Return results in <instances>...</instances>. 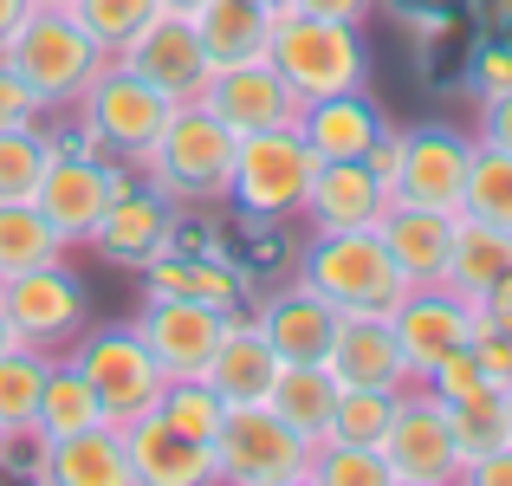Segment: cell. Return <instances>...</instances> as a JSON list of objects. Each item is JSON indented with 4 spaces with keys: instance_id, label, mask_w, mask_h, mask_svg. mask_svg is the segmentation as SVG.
Masks as SVG:
<instances>
[{
    "instance_id": "681fc988",
    "label": "cell",
    "mask_w": 512,
    "mask_h": 486,
    "mask_svg": "<svg viewBox=\"0 0 512 486\" xmlns=\"http://www.w3.org/2000/svg\"><path fill=\"white\" fill-rule=\"evenodd\" d=\"M163 7H169V13H195L201 0H163Z\"/></svg>"
},
{
    "instance_id": "7bdbcfd3",
    "label": "cell",
    "mask_w": 512,
    "mask_h": 486,
    "mask_svg": "<svg viewBox=\"0 0 512 486\" xmlns=\"http://www.w3.org/2000/svg\"><path fill=\"white\" fill-rule=\"evenodd\" d=\"M480 143H493V150H512V91L500 98H480V124H474Z\"/></svg>"
},
{
    "instance_id": "7dc6e473",
    "label": "cell",
    "mask_w": 512,
    "mask_h": 486,
    "mask_svg": "<svg viewBox=\"0 0 512 486\" xmlns=\"http://www.w3.org/2000/svg\"><path fill=\"white\" fill-rule=\"evenodd\" d=\"M26 7H33V0H0V46H7V33L26 20Z\"/></svg>"
},
{
    "instance_id": "f5cc1de1",
    "label": "cell",
    "mask_w": 512,
    "mask_h": 486,
    "mask_svg": "<svg viewBox=\"0 0 512 486\" xmlns=\"http://www.w3.org/2000/svg\"><path fill=\"white\" fill-rule=\"evenodd\" d=\"M266 7H279V0H266Z\"/></svg>"
},
{
    "instance_id": "44dd1931",
    "label": "cell",
    "mask_w": 512,
    "mask_h": 486,
    "mask_svg": "<svg viewBox=\"0 0 512 486\" xmlns=\"http://www.w3.org/2000/svg\"><path fill=\"white\" fill-rule=\"evenodd\" d=\"M124 454H130V486H208L214 480V448L188 441L156 409L124 422Z\"/></svg>"
},
{
    "instance_id": "cb8c5ba5",
    "label": "cell",
    "mask_w": 512,
    "mask_h": 486,
    "mask_svg": "<svg viewBox=\"0 0 512 486\" xmlns=\"http://www.w3.org/2000/svg\"><path fill=\"white\" fill-rule=\"evenodd\" d=\"M383 130H389V111L363 85L357 91H331V98H305V111H299V137L318 150V162L363 156Z\"/></svg>"
},
{
    "instance_id": "f6af8a7d",
    "label": "cell",
    "mask_w": 512,
    "mask_h": 486,
    "mask_svg": "<svg viewBox=\"0 0 512 486\" xmlns=\"http://www.w3.org/2000/svg\"><path fill=\"white\" fill-rule=\"evenodd\" d=\"M286 7H299V13H325V20H363L376 0H286Z\"/></svg>"
},
{
    "instance_id": "60d3db41",
    "label": "cell",
    "mask_w": 512,
    "mask_h": 486,
    "mask_svg": "<svg viewBox=\"0 0 512 486\" xmlns=\"http://www.w3.org/2000/svg\"><path fill=\"white\" fill-rule=\"evenodd\" d=\"M467 91H474V104L480 98H500V91H512V46L506 39H480L474 52H467Z\"/></svg>"
},
{
    "instance_id": "7a4b0ae2",
    "label": "cell",
    "mask_w": 512,
    "mask_h": 486,
    "mask_svg": "<svg viewBox=\"0 0 512 486\" xmlns=\"http://www.w3.org/2000/svg\"><path fill=\"white\" fill-rule=\"evenodd\" d=\"M234 150L240 137L195 98V104H175V117L163 124V137L150 143V156L137 169L175 208H214V201H227V182H234Z\"/></svg>"
},
{
    "instance_id": "8fae6325",
    "label": "cell",
    "mask_w": 512,
    "mask_h": 486,
    "mask_svg": "<svg viewBox=\"0 0 512 486\" xmlns=\"http://www.w3.org/2000/svg\"><path fill=\"white\" fill-rule=\"evenodd\" d=\"M467 162H474V137H467L461 124H415V130H402V162H396V175H389V201L461 214Z\"/></svg>"
},
{
    "instance_id": "5bb4252c",
    "label": "cell",
    "mask_w": 512,
    "mask_h": 486,
    "mask_svg": "<svg viewBox=\"0 0 512 486\" xmlns=\"http://www.w3.org/2000/svg\"><path fill=\"white\" fill-rule=\"evenodd\" d=\"M117 65H130V72H137L143 85H156L169 104H195L201 85H208V72H214V59L201 52L195 20H188V13H169V7L117 52Z\"/></svg>"
},
{
    "instance_id": "b9f144b4",
    "label": "cell",
    "mask_w": 512,
    "mask_h": 486,
    "mask_svg": "<svg viewBox=\"0 0 512 486\" xmlns=\"http://www.w3.org/2000/svg\"><path fill=\"white\" fill-rule=\"evenodd\" d=\"M39 117H46V111H39V98H33V91H26V78L13 72L7 59H0V130L39 124Z\"/></svg>"
},
{
    "instance_id": "f907efd6",
    "label": "cell",
    "mask_w": 512,
    "mask_h": 486,
    "mask_svg": "<svg viewBox=\"0 0 512 486\" xmlns=\"http://www.w3.org/2000/svg\"><path fill=\"white\" fill-rule=\"evenodd\" d=\"M33 7H72V0H33Z\"/></svg>"
},
{
    "instance_id": "4dcf8cb0",
    "label": "cell",
    "mask_w": 512,
    "mask_h": 486,
    "mask_svg": "<svg viewBox=\"0 0 512 486\" xmlns=\"http://www.w3.org/2000/svg\"><path fill=\"white\" fill-rule=\"evenodd\" d=\"M441 409H448V428H454V448H461V467L474 461V454H487V448H500V441H512V415H506V389H500V383L474 389V396H454V402H441Z\"/></svg>"
},
{
    "instance_id": "d590c367",
    "label": "cell",
    "mask_w": 512,
    "mask_h": 486,
    "mask_svg": "<svg viewBox=\"0 0 512 486\" xmlns=\"http://www.w3.org/2000/svg\"><path fill=\"white\" fill-rule=\"evenodd\" d=\"M156 415L175 422L188 441H208V448H214V428H221V415H227V396L208 383V376H169Z\"/></svg>"
},
{
    "instance_id": "ab89813d",
    "label": "cell",
    "mask_w": 512,
    "mask_h": 486,
    "mask_svg": "<svg viewBox=\"0 0 512 486\" xmlns=\"http://www.w3.org/2000/svg\"><path fill=\"white\" fill-rule=\"evenodd\" d=\"M0 474L26 486H52V435L39 422H20L0 435Z\"/></svg>"
},
{
    "instance_id": "11a10c76",
    "label": "cell",
    "mask_w": 512,
    "mask_h": 486,
    "mask_svg": "<svg viewBox=\"0 0 512 486\" xmlns=\"http://www.w3.org/2000/svg\"><path fill=\"white\" fill-rule=\"evenodd\" d=\"M0 435H7V428H0Z\"/></svg>"
},
{
    "instance_id": "603a6c76",
    "label": "cell",
    "mask_w": 512,
    "mask_h": 486,
    "mask_svg": "<svg viewBox=\"0 0 512 486\" xmlns=\"http://www.w3.org/2000/svg\"><path fill=\"white\" fill-rule=\"evenodd\" d=\"M325 370L338 376V389H402V383H415L389 318H338Z\"/></svg>"
},
{
    "instance_id": "4fadbf2b",
    "label": "cell",
    "mask_w": 512,
    "mask_h": 486,
    "mask_svg": "<svg viewBox=\"0 0 512 486\" xmlns=\"http://www.w3.org/2000/svg\"><path fill=\"white\" fill-rule=\"evenodd\" d=\"M389 331H396V344H402V363H409V376L422 383V376L435 370L441 357H454V350L474 337V305H467L454 286L428 279V286H409V292L396 299V312H389Z\"/></svg>"
},
{
    "instance_id": "8992f818",
    "label": "cell",
    "mask_w": 512,
    "mask_h": 486,
    "mask_svg": "<svg viewBox=\"0 0 512 486\" xmlns=\"http://www.w3.org/2000/svg\"><path fill=\"white\" fill-rule=\"evenodd\" d=\"M65 363H72L78 376L91 383V396H98L104 422H137V415H150L156 402H163V363L150 357V344L137 337V324H104V331H78L72 350H65Z\"/></svg>"
},
{
    "instance_id": "db71d44e",
    "label": "cell",
    "mask_w": 512,
    "mask_h": 486,
    "mask_svg": "<svg viewBox=\"0 0 512 486\" xmlns=\"http://www.w3.org/2000/svg\"><path fill=\"white\" fill-rule=\"evenodd\" d=\"M506 305H512V292H506Z\"/></svg>"
},
{
    "instance_id": "8d00e7d4",
    "label": "cell",
    "mask_w": 512,
    "mask_h": 486,
    "mask_svg": "<svg viewBox=\"0 0 512 486\" xmlns=\"http://www.w3.org/2000/svg\"><path fill=\"white\" fill-rule=\"evenodd\" d=\"M65 13H72L91 39H98V52H111V59H117V52H124L143 26L163 13V0H72Z\"/></svg>"
},
{
    "instance_id": "ee69618b",
    "label": "cell",
    "mask_w": 512,
    "mask_h": 486,
    "mask_svg": "<svg viewBox=\"0 0 512 486\" xmlns=\"http://www.w3.org/2000/svg\"><path fill=\"white\" fill-rule=\"evenodd\" d=\"M461 480H467V486H512V441H500V448H487V454H474V461L461 467Z\"/></svg>"
},
{
    "instance_id": "1f68e13d",
    "label": "cell",
    "mask_w": 512,
    "mask_h": 486,
    "mask_svg": "<svg viewBox=\"0 0 512 486\" xmlns=\"http://www.w3.org/2000/svg\"><path fill=\"white\" fill-rule=\"evenodd\" d=\"M52 363L59 357L39 350V344H7L0 350V428H20V422L39 415V389H46Z\"/></svg>"
},
{
    "instance_id": "f35d334b",
    "label": "cell",
    "mask_w": 512,
    "mask_h": 486,
    "mask_svg": "<svg viewBox=\"0 0 512 486\" xmlns=\"http://www.w3.org/2000/svg\"><path fill=\"white\" fill-rule=\"evenodd\" d=\"M396 415V389H338V409H331V435L338 441H363L376 448Z\"/></svg>"
},
{
    "instance_id": "d6986e66",
    "label": "cell",
    "mask_w": 512,
    "mask_h": 486,
    "mask_svg": "<svg viewBox=\"0 0 512 486\" xmlns=\"http://www.w3.org/2000/svg\"><path fill=\"white\" fill-rule=\"evenodd\" d=\"M137 337L150 344V357L163 363V376H201L208 357L227 337V312L214 305H188V299H143Z\"/></svg>"
},
{
    "instance_id": "3957f363",
    "label": "cell",
    "mask_w": 512,
    "mask_h": 486,
    "mask_svg": "<svg viewBox=\"0 0 512 486\" xmlns=\"http://www.w3.org/2000/svg\"><path fill=\"white\" fill-rule=\"evenodd\" d=\"M0 59L26 78V91L39 98V111H72L78 91L111 65V52H98V39H91L65 7H26V20L7 33Z\"/></svg>"
},
{
    "instance_id": "816d5d0a",
    "label": "cell",
    "mask_w": 512,
    "mask_h": 486,
    "mask_svg": "<svg viewBox=\"0 0 512 486\" xmlns=\"http://www.w3.org/2000/svg\"><path fill=\"white\" fill-rule=\"evenodd\" d=\"M506 415H512V383H506Z\"/></svg>"
},
{
    "instance_id": "e0dca14e",
    "label": "cell",
    "mask_w": 512,
    "mask_h": 486,
    "mask_svg": "<svg viewBox=\"0 0 512 486\" xmlns=\"http://www.w3.org/2000/svg\"><path fill=\"white\" fill-rule=\"evenodd\" d=\"M253 279L227 260V247H169L143 266V299H188V305H214L234 312L253 299Z\"/></svg>"
},
{
    "instance_id": "2e32d148",
    "label": "cell",
    "mask_w": 512,
    "mask_h": 486,
    "mask_svg": "<svg viewBox=\"0 0 512 486\" xmlns=\"http://www.w3.org/2000/svg\"><path fill=\"white\" fill-rule=\"evenodd\" d=\"M111 195H117V156H52L33 201L65 234V247H91Z\"/></svg>"
},
{
    "instance_id": "ba28073f",
    "label": "cell",
    "mask_w": 512,
    "mask_h": 486,
    "mask_svg": "<svg viewBox=\"0 0 512 486\" xmlns=\"http://www.w3.org/2000/svg\"><path fill=\"white\" fill-rule=\"evenodd\" d=\"M72 117L104 143V156H130V162H143V156H150V143L163 137V124L175 117V104H169L156 85H143L130 65H117V59H111L85 91H78Z\"/></svg>"
},
{
    "instance_id": "836d02e7",
    "label": "cell",
    "mask_w": 512,
    "mask_h": 486,
    "mask_svg": "<svg viewBox=\"0 0 512 486\" xmlns=\"http://www.w3.org/2000/svg\"><path fill=\"white\" fill-rule=\"evenodd\" d=\"M461 214L493 221V227H512V150H493V143L474 137V162H467Z\"/></svg>"
},
{
    "instance_id": "4316f807",
    "label": "cell",
    "mask_w": 512,
    "mask_h": 486,
    "mask_svg": "<svg viewBox=\"0 0 512 486\" xmlns=\"http://www.w3.org/2000/svg\"><path fill=\"white\" fill-rule=\"evenodd\" d=\"M273 13L266 0H201L188 20H195L201 33V52H208L214 65H240V59H266V46H273Z\"/></svg>"
},
{
    "instance_id": "52a82bcc",
    "label": "cell",
    "mask_w": 512,
    "mask_h": 486,
    "mask_svg": "<svg viewBox=\"0 0 512 486\" xmlns=\"http://www.w3.org/2000/svg\"><path fill=\"white\" fill-rule=\"evenodd\" d=\"M312 441L279 422L273 402H227L214 428V480L234 486H305Z\"/></svg>"
},
{
    "instance_id": "ac0fdd59",
    "label": "cell",
    "mask_w": 512,
    "mask_h": 486,
    "mask_svg": "<svg viewBox=\"0 0 512 486\" xmlns=\"http://www.w3.org/2000/svg\"><path fill=\"white\" fill-rule=\"evenodd\" d=\"M253 324H260V337L273 344L279 363H325L331 337H338V312H331L299 273H292L286 286H260Z\"/></svg>"
},
{
    "instance_id": "f546056e",
    "label": "cell",
    "mask_w": 512,
    "mask_h": 486,
    "mask_svg": "<svg viewBox=\"0 0 512 486\" xmlns=\"http://www.w3.org/2000/svg\"><path fill=\"white\" fill-rule=\"evenodd\" d=\"M65 260V234L39 214V201H0V279Z\"/></svg>"
},
{
    "instance_id": "9a60e30c",
    "label": "cell",
    "mask_w": 512,
    "mask_h": 486,
    "mask_svg": "<svg viewBox=\"0 0 512 486\" xmlns=\"http://www.w3.org/2000/svg\"><path fill=\"white\" fill-rule=\"evenodd\" d=\"M175 227H182V208H175L163 188L137 182V188H117V195H111V208H104V221H98V234H91V247H98L104 266L143 273L156 253L175 247Z\"/></svg>"
},
{
    "instance_id": "e575fe53",
    "label": "cell",
    "mask_w": 512,
    "mask_h": 486,
    "mask_svg": "<svg viewBox=\"0 0 512 486\" xmlns=\"http://www.w3.org/2000/svg\"><path fill=\"white\" fill-rule=\"evenodd\" d=\"M305 486H389L383 448H363V441H312V461H305Z\"/></svg>"
},
{
    "instance_id": "c3c4849f",
    "label": "cell",
    "mask_w": 512,
    "mask_h": 486,
    "mask_svg": "<svg viewBox=\"0 0 512 486\" xmlns=\"http://www.w3.org/2000/svg\"><path fill=\"white\" fill-rule=\"evenodd\" d=\"M7 344H20V337H13V324H7V312H0V350Z\"/></svg>"
},
{
    "instance_id": "74e56055",
    "label": "cell",
    "mask_w": 512,
    "mask_h": 486,
    "mask_svg": "<svg viewBox=\"0 0 512 486\" xmlns=\"http://www.w3.org/2000/svg\"><path fill=\"white\" fill-rule=\"evenodd\" d=\"M46 162H52V150H46V130L39 124L0 130V201H33Z\"/></svg>"
},
{
    "instance_id": "bcb514c9",
    "label": "cell",
    "mask_w": 512,
    "mask_h": 486,
    "mask_svg": "<svg viewBox=\"0 0 512 486\" xmlns=\"http://www.w3.org/2000/svg\"><path fill=\"white\" fill-rule=\"evenodd\" d=\"M487 33L512 46V0H487Z\"/></svg>"
},
{
    "instance_id": "ffe728a7",
    "label": "cell",
    "mask_w": 512,
    "mask_h": 486,
    "mask_svg": "<svg viewBox=\"0 0 512 486\" xmlns=\"http://www.w3.org/2000/svg\"><path fill=\"white\" fill-rule=\"evenodd\" d=\"M389 214V182L363 156L318 162L312 195H305V234H338V227H376Z\"/></svg>"
},
{
    "instance_id": "484cf974",
    "label": "cell",
    "mask_w": 512,
    "mask_h": 486,
    "mask_svg": "<svg viewBox=\"0 0 512 486\" xmlns=\"http://www.w3.org/2000/svg\"><path fill=\"white\" fill-rule=\"evenodd\" d=\"M389 260L402 266L409 286H428V279L448 273V247H454V214L441 208H409V201H389V214L376 221Z\"/></svg>"
},
{
    "instance_id": "7c38bea8",
    "label": "cell",
    "mask_w": 512,
    "mask_h": 486,
    "mask_svg": "<svg viewBox=\"0 0 512 486\" xmlns=\"http://www.w3.org/2000/svg\"><path fill=\"white\" fill-rule=\"evenodd\" d=\"M201 104L221 117L234 137L247 130H279V124H299L305 98L292 91V78L279 72L273 59H240V65H214L208 85H201Z\"/></svg>"
},
{
    "instance_id": "277c9868",
    "label": "cell",
    "mask_w": 512,
    "mask_h": 486,
    "mask_svg": "<svg viewBox=\"0 0 512 486\" xmlns=\"http://www.w3.org/2000/svg\"><path fill=\"white\" fill-rule=\"evenodd\" d=\"M266 59L292 78L299 98H331V91H357L370 78V52H363L357 20H325V13H299L279 0L273 13V46Z\"/></svg>"
},
{
    "instance_id": "83f0119b",
    "label": "cell",
    "mask_w": 512,
    "mask_h": 486,
    "mask_svg": "<svg viewBox=\"0 0 512 486\" xmlns=\"http://www.w3.org/2000/svg\"><path fill=\"white\" fill-rule=\"evenodd\" d=\"M52 486H130V454H124V428L98 422L78 435L52 441Z\"/></svg>"
},
{
    "instance_id": "6da1fadb",
    "label": "cell",
    "mask_w": 512,
    "mask_h": 486,
    "mask_svg": "<svg viewBox=\"0 0 512 486\" xmlns=\"http://www.w3.org/2000/svg\"><path fill=\"white\" fill-rule=\"evenodd\" d=\"M292 273L318 292L338 318H389L396 299L409 292L402 266L389 260L376 227H338V234H305Z\"/></svg>"
},
{
    "instance_id": "d4e9b609",
    "label": "cell",
    "mask_w": 512,
    "mask_h": 486,
    "mask_svg": "<svg viewBox=\"0 0 512 486\" xmlns=\"http://www.w3.org/2000/svg\"><path fill=\"white\" fill-rule=\"evenodd\" d=\"M253 299H260V292H253ZM253 299L227 312V337L208 357V370H201L227 402H266V389H273V376H279L273 344H266L260 324H253Z\"/></svg>"
},
{
    "instance_id": "9c48e42d",
    "label": "cell",
    "mask_w": 512,
    "mask_h": 486,
    "mask_svg": "<svg viewBox=\"0 0 512 486\" xmlns=\"http://www.w3.org/2000/svg\"><path fill=\"white\" fill-rule=\"evenodd\" d=\"M383 467L389 486H448L461 480V448H454L448 409L428 383H402L396 389V415L383 428Z\"/></svg>"
},
{
    "instance_id": "7402d4cb",
    "label": "cell",
    "mask_w": 512,
    "mask_h": 486,
    "mask_svg": "<svg viewBox=\"0 0 512 486\" xmlns=\"http://www.w3.org/2000/svg\"><path fill=\"white\" fill-rule=\"evenodd\" d=\"M441 286H454L467 305L506 299V292H512V227L454 214V247H448V273H441Z\"/></svg>"
},
{
    "instance_id": "30bf717a",
    "label": "cell",
    "mask_w": 512,
    "mask_h": 486,
    "mask_svg": "<svg viewBox=\"0 0 512 486\" xmlns=\"http://www.w3.org/2000/svg\"><path fill=\"white\" fill-rule=\"evenodd\" d=\"M0 312H7L20 344H39V350H52V357H65L72 337L91 324V292L65 260H46V266H33V273L0 279Z\"/></svg>"
},
{
    "instance_id": "5b68a950",
    "label": "cell",
    "mask_w": 512,
    "mask_h": 486,
    "mask_svg": "<svg viewBox=\"0 0 512 486\" xmlns=\"http://www.w3.org/2000/svg\"><path fill=\"white\" fill-rule=\"evenodd\" d=\"M318 175V150L299 137V124L279 130H247L234 150V182H227V201L234 214H260V221H299L305 195H312Z\"/></svg>"
},
{
    "instance_id": "d6a6232c",
    "label": "cell",
    "mask_w": 512,
    "mask_h": 486,
    "mask_svg": "<svg viewBox=\"0 0 512 486\" xmlns=\"http://www.w3.org/2000/svg\"><path fill=\"white\" fill-rule=\"evenodd\" d=\"M39 428H46L52 441L59 435H78V428H98L104 422V409H98V396H91V383L72 370V363H52V376H46V389H39V415H33Z\"/></svg>"
},
{
    "instance_id": "f1b7e54d",
    "label": "cell",
    "mask_w": 512,
    "mask_h": 486,
    "mask_svg": "<svg viewBox=\"0 0 512 486\" xmlns=\"http://www.w3.org/2000/svg\"><path fill=\"white\" fill-rule=\"evenodd\" d=\"M266 402H273L279 422L299 428L305 441H325L331 435V409H338V376H331L325 363H279Z\"/></svg>"
}]
</instances>
